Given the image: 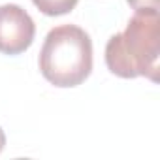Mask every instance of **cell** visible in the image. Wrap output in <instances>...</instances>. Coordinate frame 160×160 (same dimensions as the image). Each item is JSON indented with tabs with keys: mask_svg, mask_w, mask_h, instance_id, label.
<instances>
[{
	"mask_svg": "<svg viewBox=\"0 0 160 160\" xmlns=\"http://www.w3.org/2000/svg\"><path fill=\"white\" fill-rule=\"evenodd\" d=\"M160 13L158 10L136 12L124 32L113 34L106 45L108 70L119 77H147L158 81Z\"/></svg>",
	"mask_w": 160,
	"mask_h": 160,
	"instance_id": "obj_1",
	"label": "cell"
},
{
	"mask_svg": "<svg viewBox=\"0 0 160 160\" xmlns=\"http://www.w3.org/2000/svg\"><path fill=\"white\" fill-rule=\"evenodd\" d=\"M40 72L60 89L81 85L92 72L91 36L75 25H60L49 30L40 51Z\"/></svg>",
	"mask_w": 160,
	"mask_h": 160,
	"instance_id": "obj_2",
	"label": "cell"
},
{
	"mask_svg": "<svg viewBox=\"0 0 160 160\" xmlns=\"http://www.w3.org/2000/svg\"><path fill=\"white\" fill-rule=\"evenodd\" d=\"M36 36V25L32 17L17 4L0 6V53L21 55L25 53Z\"/></svg>",
	"mask_w": 160,
	"mask_h": 160,
	"instance_id": "obj_3",
	"label": "cell"
},
{
	"mask_svg": "<svg viewBox=\"0 0 160 160\" xmlns=\"http://www.w3.org/2000/svg\"><path fill=\"white\" fill-rule=\"evenodd\" d=\"M79 0H32V4L49 17H57V15H66L70 13Z\"/></svg>",
	"mask_w": 160,
	"mask_h": 160,
	"instance_id": "obj_4",
	"label": "cell"
},
{
	"mask_svg": "<svg viewBox=\"0 0 160 160\" xmlns=\"http://www.w3.org/2000/svg\"><path fill=\"white\" fill-rule=\"evenodd\" d=\"M132 10L143 12V10H160V0H126Z\"/></svg>",
	"mask_w": 160,
	"mask_h": 160,
	"instance_id": "obj_5",
	"label": "cell"
},
{
	"mask_svg": "<svg viewBox=\"0 0 160 160\" xmlns=\"http://www.w3.org/2000/svg\"><path fill=\"white\" fill-rule=\"evenodd\" d=\"M4 145H6V134H4L2 128H0V152L4 151Z\"/></svg>",
	"mask_w": 160,
	"mask_h": 160,
	"instance_id": "obj_6",
	"label": "cell"
}]
</instances>
